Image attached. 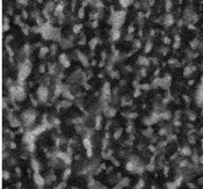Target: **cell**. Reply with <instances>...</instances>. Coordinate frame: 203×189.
<instances>
[{
	"instance_id": "cell-31",
	"label": "cell",
	"mask_w": 203,
	"mask_h": 189,
	"mask_svg": "<svg viewBox=\"0 0 203 189\" xmlns=\"http://www.w3.org/2000/svg\"><path fill=\"white\" fill-rule=\"evenodd\" d=\"M121 135H122V130L120 129V130H117L116 132H115V135H114V138L115 139H119L120 137H121Z\"/></svg>"
},
{
	"instance_id": "cell-21",
	"label": "cell",
	"mask_w": 203,
	"mask_h": 189,
	"mask_svg": "<svg viewBox=\"0 0 203 189\" xmlns=\"http://www.w3.org/2000/svg\"><path fill=\"white\" fill-rule=\"evenodd\" d=\"M81 29H82V24H75V26L73 27V33L78 34V33H80Z\"/></svg>"
},
{
	"instance_id": "cell-29",
	"label": "cell",
	"mask_w": 203,
	"mask_h": 189,
	"mask_svg": "<svg viewBox=\"0 0 203 189\" xmlns=\"http://www.w3.org/2000/svg\"><path fill=\"white\" fill-rule=\"evenodd\" d=\"M119 3H120V5L122 6V7L123 8H126L128 7V1H126V0H119Z\"/></svg>"
},
{
	"instance_id": "cell-43",
	"label": "cell",
	"mask_w": 203,
	"mask_h": 189,
	"mask_svg": "<svg viewBox=\"0 0 203 189\" xmlns=\"http://www.w3.org/2000/svg\"><path fill=\"white\" fill-rule=\"evenodd\" d=\"M92 154H93V151H92V149H88V150H87V157H88V158H91Z\"/></svg>"
},
{
	"instance_id": "cell-27",
	"label": "cell",
	"mask_w": 203,
	"mask_h": 189,
	"mask_svg": "<svg viewBox=\"0 0 203 189\" xmlns=\"http://www.w3.org/2000/svg\"><path fill=\"white\" fill-rule=\"evenodd\" d=\"M56 66L54 65V64H49V73H50V75H52L55 73V70H56Z\"/></svg>"
},
{
	"instance_id": "cell-22",
	"label": "cell",
	"mask_w": 203,
	"mask_h": 189,
	"mask_svg": "<svg viewBox=\"0 0 203 189\" xmlns=\"http://www.w3.org/2000/svg\"><path fill=\"white\" fill-rule=\"evenodd\" d=\"M101 128V116H96V124H95V129L99 130Z\"/></svg>"
},
{
	"instance_id": "cell-10",
	"label": "cell",
	"mask_w": 203,
	"mask_h": 189,
	"mask_svg": "<svg viewBox=\"0 0 203 189\" xmlns=\"http://www.w3.org/2000/svg\"><path fill=\"white\" fill-rule=\"evenodd\" d=\"M77 54H78V58H79L80 61H81V63L84 64L85 66H88V65H89V63H88V59H87V57L85 56L84 54H81V52H79V51H78Z\"/></svg>"
},
{
	"instance_id": "cell-19",
	"label": "cell",
	"mask_w": 203,
	"mask_h": 189,
	"mask_svg": "<svg viewBox=\"0 0 203 189\" xmlns=\"http://www.w3.org/2000/svg\"><path fill=\"white\" fill-rule=\"evenodd\" d=\"M172 6H173L172 1H171V0H166V3H165V10L167 11V12H170V11H171Z\"/></svg>"
},
{
	"instance_id": "cell-28",
	"label": "cell",
	"mask_w": 203,
	"mask_h": 189,
	"mask_svg": "<svg viewBox=\"0 0 203 189\" xmlns=\"http://www.w3.org/2000/svg\"><path fill=\"white\" fill-rule=\"evenodd\" d=\"M71 174V169L70 168H67V169L65 170V173L63 174V180H67V177H69V175Z\"/></svg>"
},
{
	"instance_id": "cell-53",
	"label": "cell",
	"mask_w": 203,
	"mask_h": 189,
	"mask_svg": "<svg viewBox=\"0 0 203 189\" xmlns=\"http://www.w3.org/2000/svg\"><path fill=\"white\" fill-rule=\"evenodd\" d=\"M202 116H203V109H202Z\"/></svg>"
},
{
	"instance_id": "cell-41",
	"label": "cell",
	"mask_w": 203,
	"mask_h": 189,
	"mask_svg": "<svg viewBox=\"0 0 203 189\" xmlns=\"http://www.w3.org/2000/svg\"><path fill=\"white\" fill-rule=\"evenodd\" d=\"M179 47H180V42H176V41H175V42L173 43V48H174V49H177Z\"/></svg>"
},
{
	"instance_id": "cell-11",
	"label": "cell",
	"mask_w": 203,
	"mask_h": 189,
	"mask_svg": "<svg viewBox=\"0 0 203 189\" xmlns=\"http://www.w3.org/2000/svg\"><path fill=\"white\" fill-rule=\"evenodd\" d=\"M49 51H50V48L41 47V49H40V57H41V58H43L45 55H48V52H49Z\"/></svg>"
},
{
	"instance_id": "cell-32",
	"label": "cell",
	"mask_w": 203,
	"mask_h": 189,
	"mask_svg": "<svg viewBox=\"0 0 203 189\" xmlns=\"http://www.w3.org/2000/svg\"><path fill=\"white\" fill-rule=\"evenodd\" d=\"M133 31H135V26H129L128 27V34H133Z\"/></svg>"
},
{
	"instance_id": "cell-14",
	"label": "cell",
	"mask_w": 203,
	"mask_h": 189,
	"mask_svg": "<svg viewBox=\"0 0 203 189\" xmlns=\"http://www.w3.org/2000/svg\"><path fill=\"white\" fill-rule=\"evenodd\" d=\"M98 43H99V40H98V38H92L91 42H89V47H91V49H92V50L95 49V47H96V44H98Z\"/></svg>"
},
{
	"instance_id": "cell-13",
	"label": "cell",
	"mask_w": 203,
	"mask_h": 189,
	"mask_svg": "<svg viewBox=\"0 0 203 189\" xmlns=\"http://www.w3.org/2000/svg\"><path fill=\"white\" fill-rule=\"evenodd\" d=\"M31 167H33L34 172H38V170H40V165H38L37 160H35V159L31 160Z\"/></svg>"
},
{
	"instance_id": "cell-1",
	"label": "cell",
	"mask_w": 203,
	"mask_h": 189,
	"mask_svg": "<svg viewBox=\"0 0 203 189\" xmlns=\"http://www.w3.org/2000/svg\"><path fill=\"white\" fill-rule=\"evenodd\" d=\"M125 16H126L125 11H117V12H114L109 19V23L113 26V28L120 29L123 26L124 21H125Z\"/></svg>"
},
{
	"instance_id": "cell-25",
	"label": "cell",
	"mask_w": 203,
	"mask_h": 189,
	"mask_svg": "<svg viewBox=\"0 0 203 189\" xmlns=\"http://www.w3.org/2000/svg\"><path fill=\"white\" fill-rule=\"evenodd\" d=\"M50 51H51L52 56L56 55V52H57V44H51V47H50Z\"/></svg>"
},
{
	"instance_id": "cell-5",
	"label": "cell",
	"mask_w": 203,
	"mask_h": 189,
	"mask_svg": "<svg viewBox=\"0 0 203 189\" xmlns=\"http://www.w3.org/2000/svg\"><path fill=\"white\" fill-rule=\"evenodd\" d=\"M174 16H173L172 14H170L168 13L167 15H166L165 18H164V24H165L166 27H171V26H173L174 24Z\"/></svg>"
},
{
	"instance_id": "cell-17",
	"label": "cell",
	"mask_w": 203,
	"mask_h": 189,
	"mask_svg": "<svg viewBox=\"0 0 203 189\" xmlns=\"http://www.w3.org/2000/svg\"><path fill=\"white\" fill-rule=\"evenodd\" d=\"M160 116H161V118H164V119H170L171 117H172V114H171L170 111H164L160 114Z\"/></svg>"
},
{
	"instance_id": "cell-50",
	"label": "cell",
	"mask_w": 203,
	"mask_h": 189,
	"mask_svg": "<svg viewBox=\"0 0 203 189\" xmlns=\"http://www.w3.org/2000/svg\"><path fill=\"white\" fill-rule=\"evenodd\" d=\"M126 1H128V5H129V6L132 5V4L135 3V0H126Z\"/></svg>"
},
{
	"instance_id": "cell-36",
	"label": "cell",
	"mask_w": 203,
	"mask_h": 189,
	"mask_svg": "<svg viewBox=\"0 0 203 189\" xmlns=\"http://www.w3.org/2000/svg\"><path fill=\"white\" fill-rule=\"evenodd\" d=\"M18 3L19 4H21V5H23V6H27L28 5V0H16Z\"/></svg>"
},
{
	"instance_id": "cell-4",
	"label": "cell",
	"mask_w": 203,
	"mask_h": 189,
	"mask_svg": "<svg viewBox=\"0 0 203 189\" xmlns=\"http://www.w3.org/2000/svg\"><path fill=\"white\" fill-rule=\"evenodd\" d=\"M23 142L26 143L27 145L35 142V135L33 133V131H28V132H26V135H24V137H23Z\"/></svg>"
},
{
	"instance_id": "cell-47",
	"label": "cell",
	"mask_w": 203,
	"mask_h": 189,
	"mask_svg": "<svg viewBox=\"0 0 203 189\" xmlns=\"http://www.w3.org/2000/svg\"><path fill=\"white\" fill-rule=\"evenodd\" d=\"M12 38H13V36L10 35L8 37H6V42H10V41H12Z\"/></svg>"
},
{
	"instance_id": "cell-35",
	"label": "cell",
	"mask_w": 203,
	"mask_h": 189,
	"mask_svg": "<svg viewBox=\"0 0 203 189\" xmlns=\"http://www.w3.org/2000/svg\"><path fill=\"white\" fill-rule=\"evenodd\" d=\"M8 29H10V26H8V23H4V24H3V31H4V33L8 31Z\"/></svg>"
},
{
	"instance_id": "cell-30",
	"label": "cell",
	"mask_w": 203,
	"mask_h": 189,
	"mask_svg": "<svg viewBox=\"0 0 203 189\" xmlns=\"http://www.w3.org/2000/svg\"><path fill=\"white\" fill-rule=\"evenodd\" d=\"M188 117H189V119H190V121H195V119H196V115H195V113L189 111Z\"/></svg>"
},
{
	"instance_id": "cell-2",
	"label": "cell",
	"mask_w": 203,
	"mask_h": 189,
	"mask_svg": "<svg viewBox=\"0 0 203 189\" xmlns=\"http://www.w3.org/2000/svg\"><path fill=\"white\" fill-rule=\"evenodd\" d=\"M37 96H38V100H40V102H42V103H44V102H47V100H48V96H49V89H48V87L47 86H40L37 88Z\"/></svg>"
},
{
	"instance_id": "cell-48",
	"label": "cell",
	"mask_w": 203,
	"mask_h": 189,
	"mask_svg": "<svg viewBox=\"0 0 203 189\" xmlns=\"http://www.w3.org/2000/svg\"><path fill=\"white\" fill-rule=\"evenodd\" d=\"M133 95H135L136 98H137V96H139V95H140V91H136V92H135V94H133Z\"/></svg>"
},
{
	"instance_id": "cell-15",
	"label": "cell",
	"mask_w": 203,
	"mask_h": 189,
	"mask_svg": "<svg viewBox=\"0 0 203 189\" xmlns=\"http://www.w3.org/2000/svg\"><path fill=\"white\" fill-rule=\"evenodd\" d=\"M82 144H84V146L86 147V150L92 149V143H91V140H89L88 138H85L84 142H82Z\"/></svg>"
},
{
	"instance_id": "cell-16",
	"label": "cell",
	"mask_w": 203,
	"mask_h": 189,
	"mask_svg": "<svg viewBox=\"0 0 203 189\" xmlns=\"http://www.w3.org/2000/svg\"><path fill=\"white\" fill-rule=\"evenodd\" d=\"M69 61V58H67V56H66L65 54H62V55H59V63L63 65L65 62H67Z\"/></svg>"
},
{
	"instance_id": "cell-44",
	"label": "cell",
	"mask_w": 203,
	"mask_h": 189,
	"mask_svg": "<svg viewBox=\"0 0 203 189\" xmlns=\"http://www.w3.org/2000/svg\"><path fill=\"white\" fill-rule=\"evenodd\" d=\"M40 72L41 73H44L45 72V65H41L40 66Z\"/></svg>"
},
{
	"instance_id": "cell-49",
	"label": "cell",
	"mask_w": 203,
	"mask_h": 189,
	"mask_svg": "<svg viewBox=\"0 0 203 189\" xmlns=\"http://www.w3.org/2000/svg\"><path fill=\"white\" fill-rule=\"evenodd\" d=\"M11 147H12V149H16V144H15V143H11Z\"/></svg>"
},
{
	"instance_id": "cell-38",
	"label": "cell",
	"mask_w": 203,
	"mask_h": 189,
	"mask_svg": "<svg viewBox=\"0 0 203 189\" xmlns=\"http://www.w3.org/2000/svg\"><path fill=\"white\" fill-rule=\"evenodd\" d=\"M163 41H164V43H165V44H171V38L167 37V36H166V37H164Z\"/></svg>"
},
{
	"instance_id": "cell-18",
	"label": "cell",
	"mask_w": 203,
	"mask_h": 189,
	"mask_svg": "<svg viewBox=\"0 0 203 189\" xmlns=\"http://www.w3.org/2000/svg\"><path fill=\"white\" fill-rule=\"evenodd\" d=\"M151 50H152V43L147 42L146 44H145V47H144V52H145V54H149Z\"/></svg>"
},
{
	"instance_id": "cell-6",
	"label": "cell",
	"mask_w": 203,
	"mask_h": 189,
	"mask_svg": "<svg viewBox=\"0 0 203 189\" xmlns=\"http://www.w3.org/2000/svg\"><path fill=\"white\" fill-rule=\"evenodd\" d=\"M137 64L140 65V66H143V67H147V66L150 65V61H149V58H145V57L140 56V57H138Z\"/></svg>"
},
{
	"instance_id": "cell-33",
	"label": "cell",
	"mask_w": 203,
	"mask_h": 189,
	"mask_svg": "<svg viewBox=\"0 0 203 189\" xmlns=\"http://www.w3.org/2000/svg\"><path fill=\"white\" fill-rule=\"evenodd\" d=\"M14 20H15V23H16V24H20V26H21V23H22V22L21 21H20V20H21V16H19V15H18V16H15L14 18Z\"/></svg>"
},
{
	"instance_id": "cell-23",
	"label": "cell",
	"mask_w": 203,
	"mask_h": 189,
	"mask_svg": "<svg viewBox=\"0 0 203 189\" xmlns=\"http://www.w3.org/2000/svg\"><path fill=\"white\" fill-rule=\"evenodd\" d=\"M133 47H135L136 49H139V48L142 47V43H140V40H138V38H136V40L133 41Z\"/></svg>"
},
{
	"instance_id": "cell-9",
	"label": "cell",
	"mask_w": 203,
	"mask_h": 189,
	"mask_svg": "<svg viewBox=\"0 0 203 189\" xmlns=\"http://www.w3.org/2000/svg\"><path fill=\"white\" fill-rule=\"evenodd\" d=\"M110 34H112V40L113 41H119L120 36H121V33H120V30L117 28H113L112 31H110Z\"/></svg>"
},
{
	"instance_id": "cell-51",
	"label": "cell",
	"mask_w": 203,
	"mask_h": 189,
	"mask_svg": "<svg viewBox=\"0 0 203 189\" xmlns=\"http://www.w3.org/2000/svg\"><path fill=\"white\" fill-rule=\"evenodd\" d=\"M149 4H150V6H153L154 5V0H149Z\"/></svg>"
},
{
	"instance_id": "cell-26",
	"label": "cell",
	"mask_w": 203,
	"mask_h": 189,
	"mask_svg": "<svg viewBox=\"0 0 203 189\" xmlns=\"http://www.w3.org/2000/svg\"><path fill=\"white\" fill-rule=\"evenodd\" d=\"M198 44H200V41H198V40H194L193 42L190 43V45H191V48H193V49H196V48L198 47Z\"/></svg>"
},
{
	"instance_id": "cell-20",
	"label": "cell",
	"mask_w": 203,
	"mask_h": 189,
	"mask_svg": "<svg viewBox=\"0 0 203 189\" xmlns=\"http://www.w3.org/2000/svg\"><path fill=\"white\" fill-rule=\"evenodd\" d=\"M84 16H85V7H81L78 11V18L79 19H84Z\"/></svg>"
},
{
	"instance_id": "cell-40",
	"label": "cell",
	"mask_w": 203,
	"mask_h": 189,
	"mask_svg": "<svg viewBox=\"0 0 203 189\" xmlns=\"http://www.w3.org/2000/svg\"><path fill=\"white\" fill-rule=\"evenodd\" d=\"M98 24H99L98 20H93V22H92V27H94V28H96V27H98Z\"/></svg>"
},
{
	"instance_id": "cell-7",
	"label": "cell",
	"mask_w": 203,
	"mask_h": 189,
	"mask_svg": "<svg viewBox=\"0 0 203 189\" xmlns=\"http://www.w3.org/2000/svg\"><path fill=\"white\" fill-rule=\"evenodd\" d=\"M63 10H64V4L63 1H62L61 4H58V5L56 6V8H55V16H62V14H63Z\"/></svg>"
},
{
	"instance_id": "cell-37",
	"label": "cell",
	"mask_w": 203,
	"mask_h": 189,
	"mask_svg": "<svg viewBox=\"0 0 203 189\" xmlns=\"http://www.w3.org/2000/svg\"><path fill=\"white\" fill-rule=\"evenodd\" d=\"M144 135L145 136H152V129L149 128L146 131H144Z\"/></svg>"
},
{
	"instance_id": "cell-54",
	"label": "cell",
	"mask_w": 203,
	"mask_h": 189,
	"mask_svg": "<svg viewBox=\"0 0 203 189\" xmlns=\"http://www.w3.org/2000/svg\"><path fill=\"white\" fill-rule=\"evenodd\" d=\"M71 189H78V188H71Z\"/></svg>"
},
{
	"instance_id": "cell-42",
	"label": "cell",
	"mask_w": 203,
	"mask_h": 189,
	"mask_svg": "<svg viewBox=\"0 0 203 189\" xmlns=\"http://www.w3.org/2000/svg\"><path fill=\"white\" fill-rule=\"evenodd\" d=\"M70 61H67V62H65V63L63 64V67H65V68H67V67H70Z\"/></svg>"
},
{
	"instance_id": "cell-24",
	"label": "cell",
	"mask_w": 203,
	"mask_h": 189,
	"mask_svg": "<svg viewBox=\"0 0 203 189\" xmlns=\"http://www.w3.org/2000/svg\"><path fill=\"white\" fill-rule=\"evenodd\" d=\"M139 88L143 89V91H149V89L152 88V87H151V85H149V84H143V85L139 86Z\"/></svg>"
},
{
	"instance_id": "cell-12",
	"label": "cell",
	"mask_w": 203,
	"mask_h": 189,
	"mask_svg": "<svg viewBox=\"0 0 203 189\" xmlns=\"http://www.w3.org/2000/svg\"><path fill=\"white\" fill-rule=\"evenodd\" d=\"M181 153L183 154V156H191L193 152H191V150H190V147H189V146H183V147H182V150H181Z\"/></svg>"
},
{
	"instance_id": "cell-39",
	"label": "cell",
	"mask_w": 203,
	"mask_h": 189,
	"mask_svg": "<svg viewBox=\"0 0 203 189\" xmlns=\"http://www.w3.org/2000/svg\"><path fill=\"white\" fill-rule=\"evenodd\" d=\"M8 179H10V173L5 170L4 172V180H8Z\"/></svg>"
},
{
	"instance_id": "cell-46",
	"label": "cell",
	"mask_w": 203,
	"mask_h": 189,
	"mask_svg": "<svg viewBox=\"0 0 203 189\" xmlns=\"http://www.w3.org/2000/svg\"><path fill=\"white\" fill-rule=\"evenodd\" d=\"M198 164L203 165V154H202V156H200V159H198Z\"/></svg>"
},
{
	"instance_id": "cell-8",
	"label": "cell",
	"mask_w": 203,
	"mask_h": 189,
	"mask_svg": "<svg viewBox=\"0 0 203 189\" xmlns=\"http://www.w3.org/2000/svg\"><path fill=\"white\" fill-rule=\"evenodd\" d=\"M194 71H195V66H190V65L186 66V67L183 68V75L184 77H189V75L193 74Z\"/></svg>"
},
{
	"instance_id": "cell-3",
	"label": "cell",
	"mask_w": 203,
	"mask_h": 189,
	"mask_svg": "<svg viewBox=\"0 0 203 189\" xmlns=\"http://www.w3.org/2000/svg\"><path fill=\"white\" fill-rule=\"evenodd\" d=\"M34 182L38 187H43L45 183V179H43V176L38 172H34Z\"/></svg>"
},
{
	"instance_id": "cell-34",
	"label": "cell",
	"mask_w": 203,
	"mask_h": 189,
	"mask_svg": "<svg viewBox=\"0 0 203 189\" xmlns=\"http://www.w3.org/2000/svg\"><path fill=\"white\" fill-rule=\"evenodd\" d=\"M61 106H62V107H70L71 102H70V101H64V102L61 103Z\"/></svg>"
},
{
	"instance_id": "cell-45",
	"label": "cell",
	"mask_w": 203,
	"mask_h": 189,
	"mask_svg": "<svg viewBox=\"0 0 203 189\" xmlns=\"http://www.w3.org/2000/svg\"><path fill=\"white\" fill-rule=\"evenodd\" d=\"M22 18H23V19H26V18H28V13H27L26 11H22Z\"/></svg>"
},
{
	"instance_id": "cell-52",
	"label": "cell",
	"mask_w": 203,
	"mask_h": 189,
	"mask_svg": "<svg viewBox=\"0 0 203 189\" xmlns=\"http://www.w3.org/2000/svg\"><path fill=\"white\" fill-rule=\"evenodd\" d=\"M194 82H195V81H194V80H189L188 85H194Z\"/></svg>"
}]
</instances>
